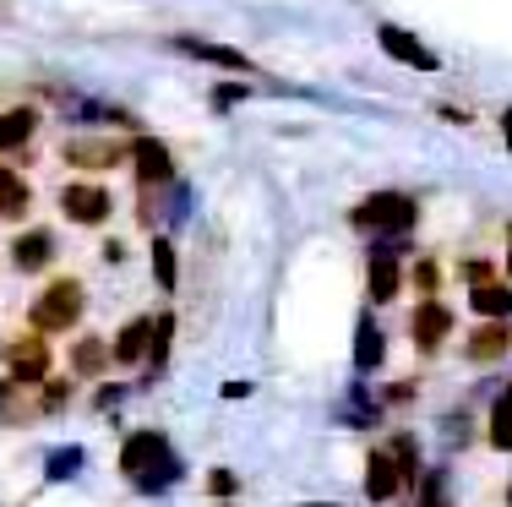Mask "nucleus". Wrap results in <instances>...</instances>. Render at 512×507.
<instances>
[{"instance_id":"nucleus-1","label":"nucleus","mask_w":512,"mask_h":507,"mask_svg":"<svg viewBox=\"0 0 512 507\" xmlns=\"http://www.w3.org/2000/svg\"><path fill=\"white\" fill-rule=\"evenodd\" d=\"M82 306H88V289H82V279H50L39 289V300L28 306V322L33 333H71L82 322Z\"/></svg>"},{"instance_id":"nucleus-2","label":"nucleus","mask_w":512,"mask_h":507,"mask_svg":"<svg viewBox=\"0 0 512 507\" xmlns=\"http://www.w3.org/2000/svg\"><path fill=\"white\" fill-rule=\"evenodd\" d=\"M349 224L365 229V235H393V229H409L414 224V202L404 191H376V197H365L355 213H349Z\"/></svg>"},{"instance_id":"nucleus-3","label":"nucleus","mask_w":512,"mask_h":507,"mask_svg":"<svg viewBox=\"0 0 512 507\" xmlns=\"http://www.w3.org/2000/svg\"><path fill=\"white\" fill-rule=\"evenodd\" d=\"M60 213H66L71 224L93 229V224H104L109 213H115V191L99 186V180H71V186L60 191Z\"/></svg>"},{"instance_id":"nucleus-4","label":"nucleus","mask_w":512,"mask_h":507,"mask_svg":"<svg viewBox=\"0 0 512 507\" xmlns=\"http://www.w3.org/2000/svg\"><path fill=\"white\" fill-rule=\"evenodd\" d=\"M6 371L11 382H22V388H33V382L50 377V338L44 333H22L6 344Z\"/></svg>"},{"instance_id":"nucleus-5","label":"nucleus","mask_w":512,"mask_h":507,"mask_svg":"<svg viewBox=\"0 0 512 507\" xmlns=\"http://www.w3.org/2000/svg\"><path fill=\"white\" fill-rule=\"evenodd\" d=\"M469 300H474L480 317H496V322L512 311V289H507L502 273H491V268H469Z\"/></svg>"},{"instance_id":"nucleus-6","label":"nucleus","mask_w":512,"mask_h":507,"mask_svg":"<svg viewBox=\"0 0 512 507\" xmlns=\"http://www.w3.org/2000/svg\"><path fill=\"white\" fill-rule=\"evenodd\" d=\"M404 486H409V469L398 464L393 453H371V458H365V497H371V502H393Z\"/></svg>"},{"instance_id":"nucleus-7","label":"nucleus","mask_w":512,"mask_h":507,"mask_svg":"<svg viewBox=\"0 0 512 507\" xmlns=\"http://www.w3.org/2000/svg\"><path fill=\"white\" fill-rule=\"evenodd\" d=\"M55 251H60L55 229H28V235L11 240V268L17 273H44L55 262Z\"/></svg>"},{"instance_id":"nucleus-8","label":"nucleus","mask_w":512,"mask_h":507,"mask_svg":"<svg viewBox=\"0 0 512 507\" xmlns=\"http://www.w3.org/2000/svg\"><path fill=\"white\" fill-rule=\"evenodd\" d=\"M409 333H414V344L431 355V349L453 333V311H447L442 300H420V306H414V317H409Z\"/></svg>"},{"instance_id":"nucleus-9","label":"nucleus","mask_w":512,"mask_h":507,"mask_svg":"<svg viewBox=\"0 0 512 507\" xmlns=\"http://www.w3.org/2000/svg\"><path fill=\"white\" fill-rule=\"evenodd\" d=\"M33 213V186L22 169L0 164V224H22Z\"/></svg>"},{"instance_id":"nucleus-10","label":"nucleus","mask_w":512,"mask_h":507,"mask_svg":"<svg viewBox=\"0 0 512 507\" xmlns=\"http://www.w3.org/2000/svg\"><path fill=\"white\" fill-rule=\"evenodd\" d=\"M131 164H137L142 186H164V180H175V159H169V148H164V142H153V137L131 142Z\"/></svg>"},{"instance_id":"nucleus-11","label":"nucleus","mask_w":512,"mask_h":507,"mask_svg":"<svg viewBox=\"0 0 512 507\" xmlns=\"http://www.w3.org/2000/svg\"><path fill=\"white\" fill-rule=\"evenodd\" d=\"M39 104H11V110H0V153H22L33 142V131H39Z\"/></svg>"},{"instance_id":"nucleus-12","label":"nucleus","mask_w":512,"mask_h":507,"mask_svg":"<svg viewBox=\"0 0 512 507\" xmlns=\"http://www.w3.org/2000/svg\"><path fill=\"white\" fill-rule=\"evenodd\" d=\"M120 464H126V475H153V469L169 464V448L158 431H142V437L126 442V453H120Z\"/></svg>"},{"instance_id":"nucleus-13","label":"nucleus","mask_w":512,"mask_h":507,"mask_svg":"<svg viewBox=\"0 0 512 507\" xmlns=\"http://www.w3.org/2000/svg\"><path fill=\"white\" fill-rule=\"evenodd\" d=\"M153 349V317H131L126 328H120V338H115V349L109 355L120 360V366H142V355Z\"/></svg>"},{"instance_id":"nucleus-14","label":"nucleus","mask_w":512,"mask_h":507,"mask_svg":"<svg viewBox=\"0 0 512 507\" xmlns=\"http://www.w3.org/2000/svg\"><path fill=\"white\" fill-rule=\"evenodd\" d=\"M109 360H115V355H109V344H104V338H93V333H82L77 344H71V371H77V377H104Z\"/></svg>"},{"instance_id":"nucleus-15","label":"nucleus","mask_w":512,"mask_h":507,"mask_svg":"<svg viewBox=\"0 0 512 507\" xmlns=\"http://www.w3.org/2000/svg\"><path fill=\"white\" fill-rule=\"evenodd\" d=\"M120 142H66V164H77V169H109V164H120Z\"/></svg>"},{"instance_id":"nucleus-16","label":"nucleus","mask_w":512,"mask_h":507,"mask_svg":"<svg viewBox=\"0 0 512 507\" xmlns=\"http://www.w3.org/2000/svg\"><path fill=\"white\" fill-rule=\"evenodd\" d=\"M507 344H512L507 322H485V328H474V338H469V360H496Z\"/></svg>"},{"instance_id":"nucleus-17","label":"nucleus","mask_w":512,"mask_h":507,"mask_svg":"<svg viewBox=\"0 0 512 507\" xmlns=\"http://www.w3.org/2000/svg\"><path fill=\"white\" fill-rule=\"evenodd\" d=\"M404 289V268L398 257H371V300H393Z\"/></svg>"},{"instance_id":"nucleus-18","label":"nucleus","mask_w":512,"mask_h":507,"mask_svg":"<svg viewBox=\"0 0 512 507\" xmlns=\"http://www.w3.org/2000/svg\"><path fill=\"white\" fill-rule=\"evenodd\" d=\"M382 50H387V55H398V60H409V66H420V71H436V55H431V50H420L414 39H404L398 28H382Z\"/></svg>"},{"instance_id":"nucleus-19","label":"nucleus","mask_w":512,"mask_h":507,"mask_svg":"<svg viewBox=\"0 0 512 507\" xmlns=\"http://www.w3.org/2000/svg\"><path fill=\"white\" fill-rule=\"evenodd\" d=\"M491 448L512 453V388L496 398V409H491Z\"/></svg>"},{"instance_id":"nucleus-20","label":"nucleus","mask_w":512,"mask_h":507,"mask_svg":"<svg viewBox=\"0 0 512 507\" xmlns=\"http://www.w3.org/2000/svg\"><path fill=\"white\" fill-rule=\"evenodd\" d=\"M153 273H158V289H175V246L169 240H153Z\"/></svg>"},{"instance_id":"nucleus-21","label":"nucleus","mask_w":512,"mask_h":507,"mask_svg":"<svg viewBox=\"0 0 512 507\" xmlns=\"http://www.w3.org/2000/svg\"><path fill=\"white\" fill-rule=\"evenodd\" d=\"M355 355H360V366H376V360H382V333H376L371 322L360 328V344H355Z\"/></svg>"},{"instance_id":"nucleus-22","label":"nucleus","mask_w":512,"mask_h":507,"mask_svg":"<svg viewBox=\"0 0 512 507\" xmlns=\"http://www.w3.org/2000/svg\"><path fill=\"white\" fill-rule=\"evenodd\" d=\"M191 55H207V60H218V66H246V55H235V50H213V44H186Z\"/></svg>"},{"instance_id":"nucleus-23","label":"nucleus","mask_w":512,"mask_h":507,"mask_svg":"<svg viewBox=\"0 0 512 507\" xmlns=\"http://www.w3.org/2000/svg\"><path fill=\"white\" fill-rule=\"evenodd\" d=\"M414 284H420L425 300H436V284H442V279H436V262H420V268H414Z\"/></svg>"},{"instance_id":"nucleus-24","label":"nucleus","mask_w":512,"mask_h":507,"mask_svg":"<svg viewBox=\"0 0 512 507\" xmlns=\"http://www.w3.org/2000/svg\"><path fill=\"white\" fill-rule=\"evenodd\" d=\"M507 273H512V251H507Z\"/></svg>"}]
</instances>
